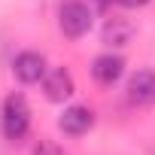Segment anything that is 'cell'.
<instances>
[{
    "label": "cell",
    "instance_id": "cell-2",
    "mask_svg": "<svg viewBox=\"0 0 155 155\" xmlns=\"http://www.w3.org/2000/svg\"><path fill=\"white\" fill-rule=\"evenodd\" d=\"M91 21H94V12H91L88 3H82V0H64L61 9H58V28L70 40L85 37L91 31Z\"/></svg>",
    "mask_w": 155,
    "mask_h": 155
},
{
    "label": "cell",
    "instance_id": "cell-7",
    "mask_svg": "<svg viewBox=\"0 0 155 155\" xmlns=\"http://www.w3.org/2000/svg\"><path fill=\"white\" fill-rule=\"evenodd\" d=\"M43 91H46V97H49L52 104H64V101H70L73 91H76L70 70H64V67L49 70V73L43 76Z\"/></svg>",
    "mask_w": 155,
    "mask_h": 155
},
{
    "label": "cell",
    "instance_id": "cell-10",
    "mask_svg": "<svg viewBox=\"0 0 155 155\" xmlns=\"http://www.w3.org/2000/svg\"><path fill=\"white\" fill-rule=\"evenodd\" d=\"M113 3H119V6H125V9H140V6L152 3V0H113Z\"/></svg>",
    "mask_w": 155,
    "mask_h": 155
},
{
    "label": "cell",
    "instance_id": "cell-1",
    "mask_svg": "<svg viewBox=\"0 0 155 155\" xmlns=\"http://www.w3.org/2000/svg\"><path fill=\"white\" fill-rule=\"evenodd\" d=\"M0 131L12 143L28 137V131H31V107H28V101L21 94H9L3 101V107H0Z\"/></svg>",
    "mask_w": 155,
    "mask_h": 155
},
{
    "label": "cell",
    "instance_id": "cell-4",
    "mask_svg": "<svg viewBox=\"0 0 155 155\" xmlns=\"http://www.w3.org/2000/svg\"><path fill=\"white\" fill-rule=\"evenodd\" d=\"M122 73H125V61L122 55H113V52H104L91 61V79L104 88H113L119 79H122Z\"/></svg>",
    "mask_w": 155,
    "mask_h": 155
},
{
    "label": "cell",
    "instance_id": "cell-8",
    "mask_svg": "<svg viewBox=\"0 0 155 155\" xmlns=\"http://www.w3.org/2000/svg\"><path fill=\"white\" fill-rule=\"evenodd\" d=\"M128 101L134 107H152L155 104V70H137L128 79Z\"/></svg>",
    "mask_w": 155,
    "mask_h": 155
},
{
    "label": "cell",
    "instance_id": "cell-3",
    "mask_svg": "<svg viewBox=\"0 0 155 155\" xmlns=\"http://www.w3.org/2000/svg\"><path fill=\"white\" fill-rule=\"evenodd\" d=\"M58 128L67 134V137H82L94 128V110L91 107H82V104H73L64 110V116L58 119Z\"/></svg>",
    "mask_w": 155,
    "mask_h": 155
},
{
    "label": "cell",
    "instance_id": "cell-6",
    "mask_svg": "<svg viewBox=\"0 0 155 155\" xmlns=\"http://www.w3.org/2000/svg\"><path fill=\"white\" fill-rule=\"evenodd\" d=\"M134 37H137V25H134L131 18H125V15H113V18H107L104 28H101V40H104V46H110V49H122V46H128Z\"/></svg>",
    "mask_w": 155,
    "mask_h": 155
},
{
    "label": "cell",
    "instance_id": "cell-5",
    "mask_svg": "<svg viewBox=\"0 0 155 155\" xmlns=\"http://www.w3.org/2000/svg\"><path fill=\"white\" fill-rule=\"evenodd\" d=\"M12 73H15V79L18 82H25V85H34V82H40L43 76L49 73L46 70V58L40 55V52H18L15 55V61H12Z\"/></svg>",
    "mask_w": 155,
    "mask_h": 155
},
{
    "label": "cell",
    "instance_id": "cell-9",
    "mask_svg": "<svg viewBox=\"0 0 155 155\" xmlns=\"http://www.w3.org/2000/svg\"><path fill=\"white\" fill-rule=\"evenodd\" d=\"M31 155H64V149H61L55 140H40V143H34Z\"/></svg>",
    "mask_w": 155,
    "mask_h": 155
}]
</instances>
